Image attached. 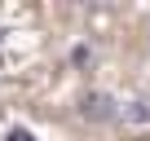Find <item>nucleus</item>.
Segmentation results:
<instances>
[{
  "instance_id": "f257e3e1",
  "label": "nucleus",
  "mask_w": 150,
  "mask_h": 141,
  "mask_svg": "<svg viewBox=\"0 0 150 141\" xmlns=\"http://www.w3.org/2000/svg\"><path fill=\"white\" fill-rule=\"evenodd\" d=\"M80 115H84V119H93V123H110V119H119L124 110L115 106V97H106V93H88V97H84V106H80Z\"/></svg>"
},
{
  "instance_id": "f03ea898",
  "label": "nucleus",
  "mask_w": 150,
  "mask_h": 141,
  "mask_svg": "<svg viewBox=\"0 0 150 141\" xmlns=\"http://www.w3.org/2000/svg\"><path fill=\"white\" fill-rule=\"evenodd\" d=\"M5 141H35V132H31V128H9Z\"/></svg>"
}]
</instances>
